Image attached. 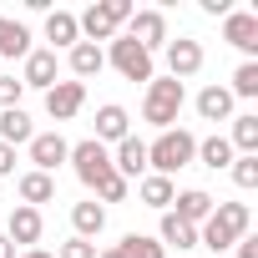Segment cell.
Returning a JSON list of instances; mask_svg holds the SVG:
<instances>
[{"instance_id":"cell-29","label":"cell","mask_w":258,"mask_h":258,"mask_svg":"<svg viewBox=\"0 0 258 258\" xmlns=\"http://www.w3.org/2000/svg\"><path fill=\"white\" fill-rule=\"evenodd\" d=\"M228 96L238 101V96H258V61H243L238 71H233V86H228Z\"/></svg>"},{"instance_id":"cell-20","label":"cell","mask_w":258,"mask_h":258,"mask_svg":"<svg viewBox=\"0 0 258 258\" xmlns=\"http://www.w3.org/2000/svg\"><path fill=\"white\" fill-rule=\"evenodd\" d=\"M228 147H233L238 157H258V111L233 116V137H228Z\"/></svg>"},{"instance_id":"cell-26","label":"cell","mask_w":258,"mask_h":258,"mask_svg":"<svg viewBox=\"0 0 258 258\" xmlns=\"http://www.w3.org/2000/svg\"><path fill=\"white\" fill-rule=\"evenodd\" d=\"M31 51H36V46H31V31H26L21 21H6V26H0V56H11V61L21 56V61H26Z\"/></svg>"},{"instance_id":"cell-31","label":"cell","mask_w":258,"mask_h":258,"mask_svg":"<svg viewBox=\"0 0 258 258\" xmlns=\"http://www.w3.org/2000/svg\"><path fill=\"white\" fill-rule=\"evenodd\" d=\"M126 192H132V182H126V177H116V172L96 187V198H101V203H126Z\"/></svg>"},{"instance_id":"cell-14","label":"cell","mask_w":258,"mask_h":258,"mask_svg":"<svg viewBox=\"0 0 258 258\" xmlns=\"http://www.w3.org/2000/svg\"><path fill=\"white\" fill-rule=\"evenodd\" d=\"M121 137H132V116H126V106H116V101L96 106V142L106 147V142H121Z\"/></svg>"},{"instance_id":"cell-13","label":"cell","mask_w":258,"mask_h":258,"mask_svg":"<svg viewBox=\"0 0 258 258\" xmlns=\"http://www.w3.org/2000/svg\"><path fill=\"white\" fill-rule=\"evenodd\" d=\"M41 228H46V223H41V208H26V203L6 218V238L21 243V248H36V243H41Z\"/></svg>"},{"instance_id":"cell-39","label":"cell","mask_w":258,"mask_h":258,"mask_svg":"<svg viewBox=\"0 0 258 258\" xmlns=\"http://www.w3.org/2000/svg\"><path fill=\"white\" fill-rule=\"evenodd\" d=\"M16 258H51L46 248H26V253H16Z\"/></svg>"},{"instance_id":"cell-38","label":"cell","mask_w":258,"mask_h":258,"mask_svg":"<svg viewBox=\"0 0 258 258\" xmlns=\"http://www.w3.org/2000/svg\"><path fill=\"white\" fill-rule=\"evenodd\" d=\"M96 258H126L121 248H96Z\"/></svg>"},{"instance_id":"cell-9","label":"cell","mask_w":258,"mask_h":258,"mask_svg":"<svg viewBox=\"0 0 258 258\" xmlns=\"http://www.w3.org/2000/svg\"><path fill=\"white\" fill-rule=\"evenodd\" d=\"M223 41L238 46V51L253 61V51H258V16H253V11H228V16H223Z\"/></svg>"},{"instance_id":"cell-12","label":"cell","mask_w":258,"mask_h":258,"mask_svg":"<svg viewBox=\"0 0 258 258\" xmlns=\"http://www.w3.org/2000/svg\"><path fill=\"white\" fill-rule=\"evenodd\" d=\"M56 71H61L56 51H31V56H26V66H21V86L51 91V86H56Z\"/></svg>"},{"instance_id":"cell-5","label":"cell","mask_w":258,"mask_h":258,"mask_svg":"<svg viewBox=\"0 0 258 258\" xmlns=\"http://www.w3.org/2000/svg\"><path fill=\"white\" fill-rule=\"evenodd\" d=\"M106 61L126 76V81H152L157 76V66H152V56L132 41V36H111V51H106Z\"/></svg>"},{"instance_id":"cell-35","label":"cell","mask_w":258,"mask_h":258,"mask_svg":"<svg viewBox=\"0 0 258 258\" xmlns=\"http://www.w3.org/2000/svg\"><path fill=\"white\" fill-rule=\"evenodd\" d=\"M11 172H16V147L0 142V177H11Z\"/></svg>"},{"instance_id":"cell-33","label":"cell","mask_w":258,"mask_h":258,"mask_svg":"<svg viewBox=\"0 0 258 258\" xmlns=\"http://www.w3.org/2000/svg\"><path fill=\"white\" fill-rule=\"evenodd\" d=\"M56 258H96V243H86V238H66Z\"/></svg>"},{"instance_id":"cell-34","label":"cell","mask_w":258,"mask_h":258,"mask_svg":"<svg viewBox=\"0 0 258 258\" xmlns=\"http://www.w3.org/2000/svg\"><path fill=\"white\" fill-rule=\"evenodd\" d=\"M233 248H238L233 258H258V238H253V233H243V238H238Z\"/></svg>"},{"instance_id":"cell-16","label":"cell","mask_w":258,"mask_h":258,"mask_svg":"<svg viewBox=\"0 0 258 258\" xmlns=\"http://www.w3.org/2000/svg\"><path fill=\"white\" fill-rule=\"evenodd\" d=\"M46 51H71L76 41H81V31H76V16L71 11H46Z\"/></svg>"},{"instance_id":"cell-36","label":"cell","mask_w":258,"mask_h":258,"mask_svg":"<svg viewBox=\"0 0 258 258\" xmlns=\"http://www.w3.org/2000/svg\"><path fill=\"white\" fill-rule=\"evenodd\" d=\"M203 11H208V16H228V11H233V0H203Z\"/></svg>"},{"instance_id":"cell-6","label":"cell","mask_w":258,"mask_h":258,"mask_svg":"<svg viewBox=\"0 0 258 258\" xmlns=\"http://www.w3.org/2000/svg\"><path fill=\"white\" fill-rule=\"evenodd\" d=\"M126 36H132L147 56H152V51H162V46L172 41V36H167V16H162V11H132V21H126Z\"/></svg>"},{"instance_id":"cell-8","label":"cell","mask_w":258,"mask_h":258,"mask_svg":"<svg viewBox=\"0 0 258 258\" xmlns=\"http://www.w3.org/2000/svg\"><path fill=\"white\" fill-rule=\"evenodd\" d=\"M26 147H31V162H36V172H46V177H51V172H56V167L71 157V142H66L61 132H36Z\"/></svg>"},{"instance_id":"cell-1","label":"cell","mask_w":258,"mask_h":258,"mask_svg":"<svg viewBox=\"0 0 258 258\" xmlns=\"http://www.w3.org/2000/svg\"><path fill=\"white\" fill-rule=\"evenodd\" d=\"M192 157H198V137L182 132V126H167V132H157V142H147V167H152L157 177L182 172Z\"/></svg>"},{"instance_id":"cell-25","label":"cell","mask_w":258,"mask_h":258,"mask_svg":"<svg viewBox=\"0 0 258 258\" xmlns=\"http://www.w3.org/2000/svg\"><path fill=\"white\" fill-rule=\"evenodd\" d=\"M233 157H238V152L228 147V137H223V132H213V137H203V142H198V162H203V167H213V172H223Z\"/></svg>"},{"instance_id":"cell-32","label":"cell","mask_w":258,"mask_h":258,"mask_svg":"<svg viewBox=\"0 0 258 258\" xmlns=\"http://www.w3.org/2000/svg\"><path fill=\"white\" fill-rule=\"evenodd\" d=\"M21 96H26V86H21L16 76H0V111H6V106H21Z\"/></svg>"},{"instance_id":"cell-2","label":"cell","mask_w":258,"mask_h":258,"mask_svg":"<svg viewBox=\"0 0 258 258\" xmlns=\"http://www.w3.org/2000/svg\"><path fill=\"white\" fill-rule=\"evenodd\" d=\"M182 101H187L182 81H172V76H152V81H147V96H142V121H152L157 132H167V126L182 116Z\"/></svg>"},{"instance_id":"cell-17","label":"cell","mask_w":258,"mask_h":258,"mask_svg":"<svg viewBox=\"0 0 258 258\" xmlns=\"http://www.w3.org/2000/svg\"><path fill=\"white\" fill-rule=\"evenodd\" d=\"M66 61H71V76L86 86L91 76H101V66H106V51H101V46H91V41H76Z\"/></svg>"},{"instance_id":"cell-19","label":"cell","mask_w":258,"mask_h":258,"mask_svg":"<svg viewBox=\"0 0 258 258\" xmlns=\"http://www.w3.org/2000/svg\"><path fill=\"white\" fill-rule=\"evenodd\" d=\"M198 116H203V121H233V96H228V86H203V91H198Z\"/></svg>"},{"instance_id":"cell-40","label":"cell","mask_w":258,"mask_h":258,"mask_svg":"<svg viewBox=\"0 0 258 258\" xmlns=\"http://www.w3.org/2000/svg\"><path fill=\"white\" fill-rule=\"evenodd\" d=\"M0 26H6V16H0Z\"/></svg>"},{"instance_id":"cell-27","label":"cell","mask_w":258,"mask_h":258,"mask_svg":"<svg viewBox=\"0 0 258 258\" xmlns=\"http://www.w3.org/2000/svg\"><path fill=\"white\" fill-rule=\"evenodd\" d=\"M213 218L233 233V238H243L248 228H253V213H248V203H213Z\"/></svg>"},{"instance_id":"cell-11","label":"cell","mask_w":258,"mask_h":258,"mask_svg":"<svg viewBox=\"0 0 258 258\" xmlns=\"http://www.w3.org/2000/svg\"><path fill=\"white\" fill-rule=\"evenodd\" d=\"M81 106H86V86H81V81H56V86L46 91V111H51L56 121H71Z\"/></svg>"},{"instance_id":"cell-4","label":"cell","mask_w":258,"mask_h":258,"mask_svg":"<svg viewBox=\"0 0 258 258\" xmlns=\"http://www.w3.org/2000/svg\"><path fill=\"white\" fill-rule=\"evenodd\" d=\"M71 167H76V177L96 192L106 177H111V147H101L96 137H86V142H71V157H66Z\"/></svg>"},{"instance_id":"cell-10","label":"cell","mask_w":258,"mask_h":258,"mask_svg":"<svg viewBox=\"0 0 258 258\" xmlns=\"http://www.w3.org/2000/svg\"><path fill=\"white\" fill-rule=\"evenodd\" d=\"M111 172L116 177H147V142L142 137H121L116 142V152H111Z\"/></svg>"},{"instance_id":"cell-22","label":"cell","mask_w":258,"mask_h":258,"mask_svg":"<svg viewBox=\"0 0 258 258\" xmlns=\"http://www.w3.org/2000/svg\"><path fill=\"white\" fill-rule=\"evenodd\" d=\"M137 198H142L147 208L167 213V208H172V198H177V187H172V177H157V172H147V177L137 182Z\"/></svg>"},{"instance_id":"cell-30","label":"cell","mask_w":258,"mask_h":258,"mask_svg":"<svg viewBox=\"0 0 258 258\" xmlns=\"http://www.w3.org/2000/svg\"><path fill=\"white\" fill-rule=\"evenodd\" d=\"M228 172H233V182H238L243 192H253V187H258V157H233V162H228Z\"/></svg>"},{"instance_id":"cell-15","label":"cell","mask_w":258,"mask_h":258,"mask_svg":"<svg viewBox=\"0 0 258 258\" xmlns=\"http://www.w3.org/2000/svg\"><path fill=\"white\" fill-rule=\"evenodd\" d=\"M172 203H177V208H167V213L182 218V223H192V228L213 218V192H203V187H187V192H177Z\"/></svg>"},{"instance_id":"cell-21","label":"cell","mask_w":258,"mask_h":258,"mask_svg":"<svg viewBox=\"0 0 258 258\" xmlns=\"http://www.w3.org/2000/svg\"><path fill=\"white\" fill-rule=\"evenodd\" d=\"M16 187H21V203H26V208H41V203H51V198H56V177H46V172H36V167H31V172H21V182H16Z\"/></svg>"},{"instance_id":"cell-7","label":"cell","mask_w":258,"mask_h":258,"mask_svg":"<svg viewBox=\"0 0 258 258\" xmlns=\"http://www.w3.org/2000/svg\"><path fill=\"white\" fill-rule=\"evenodd\" d=\"M162 51H167V76H172V81H187V76L203 71V46H198L192 36H177V41H167Z\"/></svg>"},{"instance_id":"cell-18","label":"cell","mask_w":258,"mask_h":258,"mask_svg":"<svg viewBox=\"0 0 258 258\" xmlns=\"http://www.w3.org/2000/svg\"><path fill=\"white\" fill-rule=\"evenodd\" d=\"M36 137V126H31V116L21 111V106H6V111H0V142H6V147H26Z\"/></svg>"},{"instance_id":"cell-23","label":"cell","mask_w":258,"mask_h":258,"mask_svg":"<svg viewBox=\"0 0 258 258\" xmlns=\"http://www.w3.org/2000/svg\"><path fill=\"white\" fill-rule=\"evenodd\" d=\"M71 228H76V238L96 243V233L106 228V208H101V203H76V208H71Z\"/></svg>"},{"instance_id":"cell-37","label":"cell","mask_w":258,"mask_h":258,"mask_svg":"<svg viewBox=\"0 0 258 258\" xmlns=\"http://www.w3.org/2000/svg\"><path fill=\"white\" fill-rule=\"evenodd\" d=\"M0 258H16V243H11L6 233H0Z\"/></svg>"},{"instance_id":"cell-3","label":"cell","mask_w":258,"mask_h":258,"mask_svg":"<svg viewBox=\"0 0 258 258\" xmlns=\"http://www.w3.org/2000/svg\"><path fill=\"white\" fill-rule=\"evenodd\" d=\"M132 11H137L132 0H96V6H86V11L76 16V31H81L91 46H96V41H111L126 21H132Z\"/></svg>"},{"instance_id":"cell-24","label":"cell","mask_w":258,"mask_h":258,"mask_svg":"<svg viewBox=\"0 0 258 258\" xmlns=\"http://www.w3.org/2000/svg\"><path fill=\"white\" fill-rule=\"evenodd\" d=\"M157 243H162V248H198V228H192V223H182V218H172V213H162Z\"/></svg>"},{"instance_id":"cell-28","label":"cell","mask_w":258,"mask_h":258,"mask_svg":"<svg viewBox=\"0 0 258 258\" xmlns=\"http://www.w3.org/2000/svg\"><path fill=\"white\" fill-rule=\"evenodd\" d=\"M116 248H121L126 258H167V248H162L157 238H147V233H126Z\"/></svg>"}]
</instances>
